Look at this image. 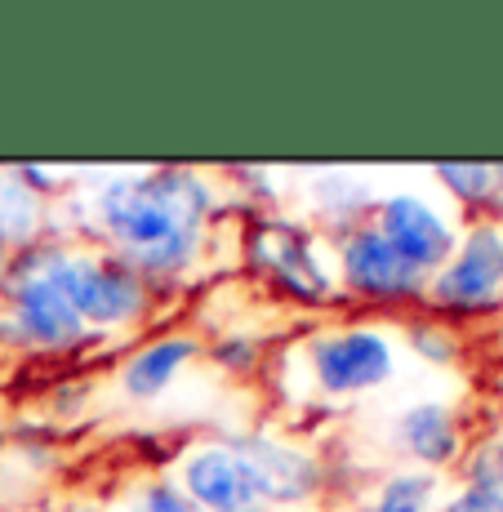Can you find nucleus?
<instances>
[{
	"label": "nucleus",
	"mask_w": 503,
	"mask_h": 512,
	"mask_svg": "<svg viewBox=\"0 0 503 512\" xmlns=\"http://www.w3.org/2000/svg\"><path fill=\"white\" fill-rule=\"evenodd\" d=\"M210 214V187L187 170H156L98 187V219L125 259L143 272H179L192 263Z\"/></svg>",
	"instance_id": "nucleus-1"
},
{
	"label": "nucleus",
	"mask_w": 503,
	"mask_h": 512,
	"mask_svg": "<svg viewBox=\"0 0 503 512\" xmlns=\"http://www.w3.org/2000/svg\"><path fill=\"white\" fill-rule=\"evenodd\" d=\"M36 268L63 290L72 312L94 326H130L138 312L147 308V294L130 268L112 259H94V254H67L49 250L36 259Z\"/></svg>",
	"instance_id": "nucleus-2"
},
{
	"label": "nucleus",
	"mask_w": 503,
	"mask_h": 512,
	"mask_svg": "<svg viewBox=\"0 0 503 512\" xmlns=\"http://www.w3.org/2000/svg\"><path fill=\"white\" fill-rule=\"evenodd\" d=\"M312 370L317 383L334 397L343 392H366L379 388L392 374V348L379 330H343V334H325L312 343Z\"/></svg>",
	"instance_id": "nucleus-3"
},
{
	"label": "nucleus",
	"mask_w": 503,
	"mask_h": 512,
	"mask_svg": "<svg viewBox=\"0 0 503 512\" xmlns=\"http://www.w3.org/2000/svg\"><path fill=\"white\" fill-rule=\"evenodd\" d=\"M432 294L450 308H481L503 294V232L481 223L468 232V241L450 254V263L437 272Z\"/></svg>",
	"instance_id": "nucleus-4"
},
{
	"label": "nucleus",
	"mask_w": 503,
	"mask_h": 512,
	"mask_svg": "<svg viewBox=\"0 0 503 512\" xmlns=\"http://www.w3.org/2000/svg\"><path fill=\"white\" fill-rule=\"evenodd\" d=\"M379 232L388 236V245L428 277L432 268H446L450 254H455V232L450 223L432 210L419 196H392L379 210Z\"/></svg>",
	"instance_id": "nucleus-5"
},
{
	"label": "nucleus",
	"mask_w": 503,
	"mask_h": 512,
	"mask_svg": "<svg viewBox=\"0 0 503 512\" xmlns=\"http://www.w3.org/2000/svg\"><path fill=\"white\" fill-rule=\"evenodd\" d=\"M250 259L259 263L276 285H285L290 294H299V299H308V303H325L334 294L330 277H325V268L317 263V254H312V245L294 228H285V223H263V228L250 236Z\"/></svg>",
	"instance_id": "nucleus-6"
},
{
	"label": "nucleus",
	"mask_w": 503,
	"mask_h": 512,
	"mask_svg": "<svg viewBox=\"0 0 503 512\" xmlns=\"http://www.w3.org/2000/svg\"><path fill=\"white\" fill-rule=\"evenodd\" d=\"M343 281L366 299H401L423 285V272L410 268L379 228H361L343 241Z\"/></svg>",
	"instance_id": "nucleus-7"
},
{
	"label": "nucleus",
	"mask_w": 503,
	"mask_h": 512,
	"mask_svg": "<svg viewBox=\"0 0 503 512\" xmlns=\"http://www.w3.org/2000/svg\"><path fill=\"white\" fill-rule=\"evenodd\" d=\"M232 450L245 464V477H250L259 499L294 504V499H308L317 490V464L303 450H290L268 437H241V441H232Z\"/></svg>",
	"instance_id": "nucleus-8"
},
{
	"label": "nucleus",
	"mask_w": 503,
	"mask_h": 512,
	"mask_svg": "<svg viewBox=\"0 0 503 512\" xmlns=\"http://www.w3.org/2000/svg\"><path fill=\"white\" fill-rule=\"evenodd\" d=\"M9 303H14L18 330H23L32 343H41V348H67V343H76L85 330V321L72 312V303L63 299V290H58L36 263H27V272L14 281Z\"/></svg>",
	"instance_id": "nucleus-9"
},
{
	"label": "nucleus",
	"mask_w": 503,
	"mask_h": 512,
	"mask_svg": "<svg viewBox=\"0 0 503 512\" xmlns=\"http://www.w3.org/2000/svg\"><path fill=\"white\" fill-rule=\"evenodd\" d=\"M183 486H187V499L205 512H259L263 504L232 446L196 450L183 464Z\"/></svg>",
	"instance_id": "nucleus-10"
},
{
	"label": "nucleus",
	"mask_w": 503,
	"mask_h": 512,
	"mask_svg": "<svg viewBox=\"0 0 503 512\" xmlns=\"http://www.w3.org/2000/svg\"><path fill=\"white\" fill-rule=\"evenodd\" d=\"M397 437L419 464H432V468L450 464L459 455V428L450 419V410L437 406V401H423V406L406 410L397 419Z\"/></svg>",
	"instance_id": "nucleus-11"
},
{
	"label": "nucleus",
	"mask_w": 503,
	"mask_h": 512,
	"mask_svg": "<svg viewBox=\"0 0 503 512\" xmlns=\"http://www.w3.org/2000/svg\"><path fill=\"white\" fill-rule=\"evenodd\" d=\"M187 357H196V339H187V334H179V339H161V343H147L143 352L125 366L121 383L125 392L138 401L156 397V392L170 388V379L187 366Z\"/></svg>",
	"instance_id": "nucleus-12"
},
{
	"label": "nucleus",
	"mask_w": 503,
	"mask_h": 512,
	"mask_svg": "<svg viewBox=\"0 0 503 512\" xmlns=\"http://www.w3.org/2000/svg\"><path fill=\"white\" fill-rule=\"evenodd\" d=\"M41 228V201L32 183H18V174H0V245L27 241Z\"/></svg>",
	"instance_id": "nucleus-13"
},
{
	"label": "nucleus",
	"mask_w": 503,
	"mask_h": 512,
	"mask_svg": "<svg viewBox=\"0 0 503 512\" xmlns=\"http://www.w3.org/2000/svg\"><path fill=\"white\" fill-rule=\"evenodd\" d=\"M437 179L468 205H486V201H499L503 196V165H450L441 161L437 165Z\"/></svg>",
	"instance_id": "nucleus-14"
},
{
	"label": "nucleus",
	"mask_w": 503,
	"mask_h": 512,
	"mask_svg": "<svg viewBox=\"0 0 503 512\" xmlns=\"http://www.w3.org/2000/svg\"><path fill=\"white\" fill-rule=\"evenodd\" d=\"M432 495H437V477H432V472H397V477L379 490L370 512H428Z\"/></svg>",
	"instance_id": "nucleus-15"
},
{
	"label": "nucleus",
	"mask_w": 503,
	"mask_h": 512,
	"mask_svg": "<svg viewBox=\"0 0 503 512\" xmlns=\"http://www.w3.org/2000/svg\"><path fill=\"white\" fill-rule=\"evenodd\" d=\"M134 512H196V504L179 486H147L143 495H138Z\"/></svg>",
	"instance_id": "nucleus-16"
},
{
	"label": "nucleus",
	"mask_w": 503,
	"mask_h": 512,
	"mask_svg": "<svg viewBox=\"0 0 503 512\" xmlns=\"http://www.w3.org/2000/svg\"><path fill=\"white\" fill-rule=\"evenodd\" d=\"M441 512H503V495H495V490H463V495L455 499V504H446Z\"/></svg>",
	"instance_id": "nucleus-17"
},
{
	"label": "nucleus",
	"mask_w": 503,
	"mask_h": 512,
	"mask_svg": "<svg viewBox=\"0 0 503 512\" xmlns=\"http://www.w3.org/2000/svg\"><path fill=\"white\" fill-rule=\"evenodd\" d=\"M414 348H419L423 357H437V361L450 357V343L441 339V334H428V330H414Z\"/></svg>",
	"instance_id": "nucleus-18"
},
{
	"label": "nucleus",
	"mask_w": 503,
	"mask_h": 512,
	"mask_svg": "<svg viewBox=\"0 0 503 512\" xmlns=\"http://www.w3.org/2000/svg\"><path fill=\"white\" fill-rule=\"evenodd\" d=\"M0 272H5V245H0Z\"/></svg>",
	"instance_id": "nucleus-19"
},
{
	"label": "nucleus",
	"mask_w": 503,
	"mask_h": 512,
	"mask_svg": "<svg viewBox=\"0 0 503 512\" xmlns=\"http://www.w3.org/2000/svg\"><path fill=\"white\" fill-rule=\"evenodd\" d=\"M499 232H503V228H499Z\"/></svg>",
	"instance_id": "nucleus-20"
}]
</instances>
